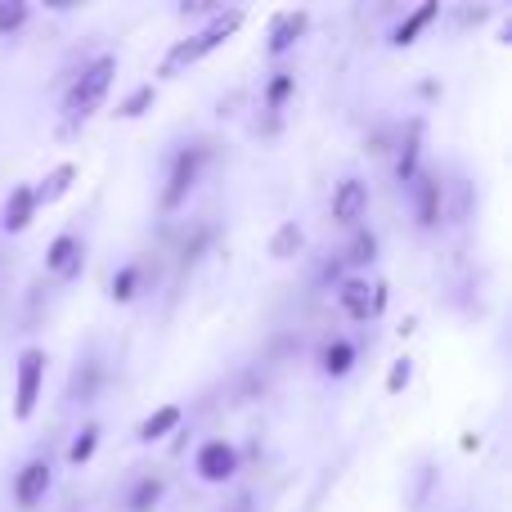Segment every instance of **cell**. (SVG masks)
Returning <instances> with one entry per match:
<instances>
[{"label": "cell", "instance_id": "obj_1", "mask_svg": "<svg viewBox=\"0 0 512 512\" xmlns=\"http://www.w3.org/2000/svg\"><path fill=\"white\" fill-rule=\"evenodd\" d=\"M239 27H243V9H225V14H216L203 32H194V36H185V41L171 45L167 59H162V77H176V72H185L189 63H198V59H207L212 50H221Z\"/></svg>", "mask_w": 512, "mask_h": 512}, {"label": "cell", "instance_id": "obj_2", "mask_svg": "<svg viewBox=\"0 0 512 512\" xmlns=\"http://www.w3.org/2000/svg\"><path fill=\"white\" fill-rule=\"evenodd\" d=\"M113 72H117L113 54H99L90 68H81V77L72 81V90H68V104H63V113H68V126L90 122V117L104 108L108 86H113Z\"/></svg>", "mask_w": 512, "mask_h": 512}, {"label": "cell", "instance_id": "obj_3", "mask_svg": "<svg viewBox=\"0 0 512 512\" xmlns=\"http://www.w3.org/2000/svg\"><path fill=\"white\" fill-rule=\"evenodd\" d=\"M41 378H45V351L27 346V351L18 355V373H14V418L18 423L32 418L36 400H41Z\"/></svg>", "mask_w": 512, "mask_h": 512}, {"label": "cell", "instance_id": "obj_4", "mask_svg": "<svg viewBox=\"0 0 512 512\" xmlns=\"http://www.w3.org/2000/svg\"><path fill=\"white\" fill-rule=\"evenodd\" d=\"M203 158L207 149H180L176 162H171V176H167V189H162V212H176V207H185L189 189L198 185V171H203Z\"/></svg>", "mask_w": 512, "mask_h": 512}, {"label": "cell", "instance_id": "obj_5", "mask_svg": "<svg viewBox=\"0 0 512 512\" xmlns=\"http://www.w3.org/2000/svg\"><path fill=\"white\" fill-rule=\"evenodd\" d=\"M81 265H86V252H81L77 234H59V239L50 243V252H45V270H50L54 279H63V283L81 279Z\"/></svg>", "mask_w": 512, "mask_h": 512}, {"label": "cell", "instance_id": "obj_6", "mask_svg": "<svg viewBox=\"0 0 512 512\" xmlns=\"http://www.w3.org/2000/svg\"><path fill=\"white\" fill-rule=\"evenodd\" d=\"M364 212H369V189H364V180H342L333 194V225L355 230Z\"/></svg>", "mask_w": 512, "mask_h": 512}, {"label": "cell", "instance_id": "obj_7", "mask_svg": "<svg viewBox=\"0 0 512 512\" xmlns=\"http://www.w3.org/2000/svg\"><path fill=\"white\" fill-rule=\"evenodd\" d=\"M337 297H342L346 315L360 319V324H369V319L378 315V306L387 301V292H382V288H373V292H369V283H364V279H346L342 288H337Z\"/></svg>", "mask_w": 512, "mask_h": 512}, {"label": "cell", "instance_id": "obj_8", "mask_svg": "<svg viewBox=\"0 0 512 512\" xmlns=\"http://www.w3.org/2000/svg\"><path fill=\"white\" fill-rule=\"evenodd\" d=\"M234 472H239V454H234V445L207 441L203 450H198V477L203 481H230Z\"/></svg>", "mask_w": 512, "mask_h": 512}, {"label": "cell", "instance_id": "obj_9", "mask_svg": "<svg viewBox=\"0 0 512 512\" xmlns=\"http://www.w3.org/2000/svg\"><path fill=\"white\" fill-rule=\"evenodd\" d=\"M306 27H310L306 9H283V14L270 23V45H265V50H270L274 59H279V54H288L292 45L301 41V32H306Z\"/></svg>", "mask_w": 512, "mask_h": 512}, {"label": "cell", "instance_id": "obj_10", "mask_svg": "<svg viewBox=\"0 0 512 512\" xmlns=\"http://www.w3.org/2000/svg\"><path fill=\"white\" fill-rule=\"evenodd\" d=\"M45 490H50V463H45V459L23 463V472H18V481H14L18 508H36L45 499Z\"/></svg>", "mask_w": 512, "mask_h": 512}, {"label": "cell", "instance_id": "obj_11", "mask_svg": "<svg viewBox=\"0 0 512 512\" xmlns=\"http://www.w3.org/2000/svg\"><path fill=\"white\" fill-rule=\"evenodd\" d=\"M409 185H414L418 221H423V225H441V176H436V171H418Z\"/></svg>", "mask_w": 512, "mask_h": 512}, {"label": "cell", "instance_id": "obj_12", "mask_svg": "<svg viewBox=\"0 0 512 512\" xmlns=\"http://www.w3.org/2000/svg\"><path fill=\"white\" fill-rule=\"evenodd\" d=\"M32 216H36L32 189H27V185L9 189V198H5V216H0V225H5V234H23L27 225H32Z\"/></svg>", "mask_w": 512, "mask_h": 512}, {"label": "cell", "instance_id": "obj_13", "mask_svg": "<svg viewBox=\"0 0 512 512\" xmlns=\"http://www.w3.org/2000/svg\"><path fill=\"white\" fill-rule=\"evenodd\" d=\"M72 180H77V167H72V162H59V167H54V171H45V180L32 189V203H36V207H50V203H59V198L72 189Z\"/></svg>", "mask_w": 512, "mask_h": 512}, {"label": "cell", "instance_id": "obj_14", "mask_svg": "<svg viewBox=\"0 0 512 512\" xmlns=\"http://www.w3.org/2000/svg\"><path fill=\"white\" fill-rule=\"evenodd\" d=\"M418 153H423V122H409L405 140H400V162H396V176L400 180H414L418 176Z\"/></svg>", "mask_w": 512, "mask_h": 512}, {"label": "cell", "instance_id": "obj_15", "mask_svg": "<svg viewBox=\"0 0 512 512\" xmlns=\"http://www.w3.org/2000/svg\"><path fill=\"white\" fill-rule=\"evenodd\" d=\"M176 427H180V409L176 405H162V409H153V414L144 418L135 436H140L144 445H153V441H162L167 432H176Z\"/></svg>", "mask_w": 512, "mask_h": 512}, {"label": "cell", "instance_id": "obj_16", "mask_svg": "<svg viewBox=\"0 0 512 512\" xmlns=\"http://www.w3.org/2000/svg\"><path fill=\"white\" fill-rule=\"evenodd\" d=\"M436 14H441V5H436V0H427V5H418L414 14H409L405 23L396 27V36H391V41H396V45H414V41H418V32H423V27L432 23Z\"/></svg>", "mask_w": 512, "mask_h": 512}, {"label": "cell", "instance_id": "obj_17", "mask_svg": "<svg viewBox=\"0 0 512 512\" xmlns=\"http://www.w3.org/2000/svg\"><path fill=\"white\" fill-rule=\"evenodd\" d=\"M99 364L95 360H86L81 364V369H72V382H68V396L72 400H81V405H86V400H95V391H99Z\"/></svg>", "mask_w": 512, "mask_h": 512}, {"label": "cell", "instance_id": "obj_18", "mask_svg": "<svg viewBox=\"0 0 512 512\" xmlns=\"http://www.w3.org/2000/svg\"><path fill=\"white\" fill-rule=\"evenodd\" d=\"M158 499H162V477H140L126 504H131V512H153L158 508Z\"/></svg>", "mask_w": 512, "mask_h": 512}, {"label": "cell", "instance_id": "obj_19", "mask_svg": "<svg viewBox=\"0 0 512 512\" xmlns=\"http://www.w3.org/2000/svg\"><path fill=\"white\" fill-rule=\"evenodd\" d=\"M351 364H355V346L351 342H328L324 346V373H328V378L351 373Z\"/></svg>", "mask_w": 512, "mask_h": 512}, {"label": "cell", "instance_id": "obj_20", "mask_svg": "<svg viewBox=\"0 0 512 512\" xmlns=\"http://www.w3.org/2000/svg\"><path fill=\"white\" fill-rule=\"evenodd\" d=\"M301 252V230L297 225H279V230H274V239H270V256L274 261H288V256H297Z\"/></svg>", "mask_w": 512, "mask_h": 512}, {"label": "cell", "instance_id": "obj_21", "mask_svg": "<svg viewBox=\"0 0 512 512\" xmlns=\"http://www.w3.org/2000/svg\"><path fill=\"white\" fill-rule=\"evenodd\" d=\"M373 256H378V239H373L369 230H355V239H351V248H346L342 265H369Z\"/></svg>", "mask_w": 512, "mask_h": 512}, {"label": "cell", "instance_id": "obj_22", "mask_svg": "<svg viewBox=\"0 0 512 512\" xmlns=\"http://www.w3.org/2000/svg\"><path fill=\"white\" fill-rule=\"evenodd\" d=\"M153 99H158V90L153 86H140V90H131V95L117 104V117H144L153 108Z\"/></svg>", "mask_w": 512, "mask_h": 512}, {"label": "cell", "instance_id": "obj_23", "mask_svg": "<svg viewBox=\"0 0 512 512\" xmlns=\"http://www.w3.org/2000/svg\"><path fill=\"white\" fill-rule=\"evenodd\" d=\"M23 23H27V5H23V0H0V36L18 32Z\"/></svg>", "mask_w": 512, "mask_h": 512}, {"label": "cell", "instance_id": "obj_24", "mask_svg": "<svg viewBox=\"0 0 512 512\" xmlns=\"http://www.w3.org/2000/svg\"><path fill=\"white\" fill-rule=\"evenodd\" d=\"M95 445H99V427H86V432L72 441V450H68V459L77 463V468H86L90 463V454H95Z\"/></svg>", "mask_w": 512, "mask_h": 512}, {"label": "cell", "instance_id": "obj_25", "mask_svg": "<svg viewBox=\"0 0 512 512\" xmlns=\"http://www.w3.org/2000/svg\"><path fill=\"white\" fill-rule=\"evenodd\" d=\"M135 283H140V270H135V265H126V270L113 279V297L117 301H131L135 297Z\"/></svg>", "mask_w": 512, "mask_h": 512}, {"label": "cell", "instance_id": "obj_26", "mask_svg": "<svg viewBox=\"0 0 512 512\" xmlns=\"http://www.w3.org/2000/svg\"><path fill=\"white\" fill-rule=\"evenodd\" d=\"M405 387H409V360H396V369H391V378H387V391L400 396Z\"/></svg>", "mask_w": 512, "mask_h": 512}, {"label": "cell", "instance_id": "obj_27", "mask_svg": "<svg viewBox=\"0 0 512 512\" xmlns=\"http://www.w3.org/2000/svg\"><path fill=\"white\" fill-rule=\"evenodd\" d=\"M288 95H292V77H274L270 81V95H265V99H270V108H279Z\"/></svg>", "mask_w": 512, "mask_h": 512}, {"label": "cell", "instance_id": "obj_28", "mask_svg": "<svg viewBox=\"0 0 512 512\" xmlns=\"http://www.w3.org/2000/svg\"><path fill=\"white\" fill-rule=\"evenodd\" d=\"M221 512H256V504H252V495H234L230 504H225Z\"/></svg>", "mask_w": 512, "mask_h": 512}]
</instances>
